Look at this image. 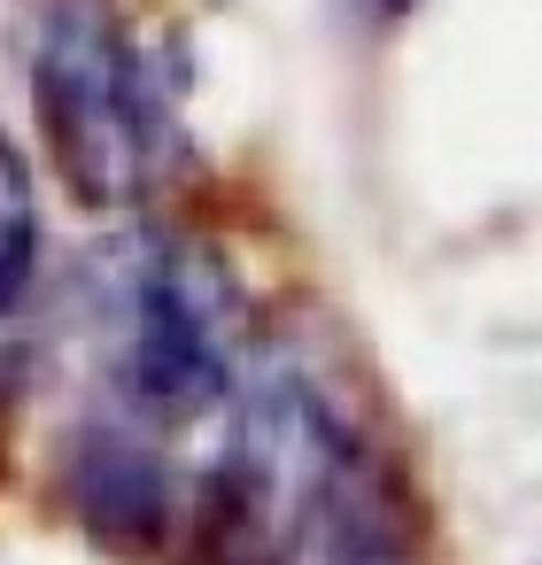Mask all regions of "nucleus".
<instances>
[{
	"mask_svg": "<svg viewBox=\"0 0 542 565\" xmlns=\"http://www.w3.org/2000/svg\"><path fill=\"white\" fill-rule=\"evenodd\" d=\"M109 380L148 418H194L233 387V279L210 248L132 241L109 287Z\"/></svg>",
	"mask_w": 542,
	"mask_h": 565,
	"instance_id": "7ed1b4c3",
	"label": "nucleus"
},
{
	"mask_svg": "<svg viewBox=\"0 0 542 565\" xmlns=\"http://www.w3.org/2000/svg\"><path fill=\"white\" fill-rule=\"evenodd\" d=\"M32 256H40V210H32V171L17 156V140H0V318H9L32 287Z\"/></svg>",
	"mask_w": 542,
	"mask_h": 565,
	"instance_id": "39448f33",
	"label": "nucleus"
},
{
	"mask_svg": "<svg viewBox=\"0 0 542 565\" xmlns=\"http://www.w3.org/2000/svg\"><path fill=\"white\" fill-rule=\"evenodd\" d=\"M32 102L63 186L94 210L140 202L179 156L171 102L148 55L109 17V0H47L32 47Z\"/></svg>",
	"mask_w": 542,
	"mask_h": 565,
	"instance_id": "f03ea898",
	"label": "nucleus"
},
{
	"mask_svg": "<svg viewBox=\"0 0 542 565\" xmlns=\"http://www.w3.org/2000/svg\"><path fill=\"white\" fill-rule=\"evenodd\" d=\"M210 565H411L372 449L302 380L241 418L210 480Z\"/></svg>",
	"mask_w": 542,
	"mask_h": 565,
	"instance_id": "f257e3e1",
	"label": "nucleus"
},
{
	"mask_svg": "<svg viewBox=\"0 0 542 565\" xmlns=\"http://www.w3.org/2000/svg\"><path fill=\"white\" fill-rule=\"evenodd\" d=\"M357 9H372V17H403V9H418V0H357Z\"/></svg>",
	"mask_w": 542,
	"mask_h": 565,
	"instance_id": "423d86ee",
	"label": "nucleus"
},
{
	"mask_svg": "<svg viewBox=\"0 0 542 565\" xmlns=\"http://www.w3.org/2000/svg\"><path fill=\"white\" fill-rule=\"evenodd\" d=\"M71 511L109 542V550H156V534L171 526V472L148 441L94 426L71 449Z\"/></svg>",
	"mask_w": 542,
	"mask_h": 565,
	"instance_id": "20e7f679",
	"label": "nucleus"
}]
</instances>
